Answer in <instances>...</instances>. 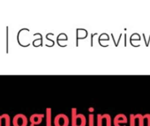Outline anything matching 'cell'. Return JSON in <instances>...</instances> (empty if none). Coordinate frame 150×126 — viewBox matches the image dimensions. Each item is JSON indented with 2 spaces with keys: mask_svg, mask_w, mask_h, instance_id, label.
<instances>
[{
  "mask_svg": "<svg viewBox=\"0 0 150 126\" xmlns=\"http://www.w3.org/2000/svg\"><path fill=\"white\" fill-rule=\"evenodd\" d=\"M88 118H89V125L88 126H94V115L89 114Z\"/></svg>",
  "mask_w": 150,
  "mask_h": 126,
  "instance_id": "cell-11",
  "label": "cell"
},
{
  "mask_svg": "<svg viewBox=\"0 0 150 126\" xmlns=\"http://www.w3.org/2000/svg\"><path fill=\"white\" fill-rule=\"evenodd\" d=\"M44 116H45L44 114H33L30 116L29 121H30L31 124L39 125L42 122V118H44Z\"/></svg>",
  "mask_w": 150,
  "mask_h": 126,
  "instance_id": "cell-3",
  "label": "cell"
},
{
  "mask_svg": "<svg viewBox=\"0 0 150 126\" xmlns=\"http://www.w3.org/2000/svg\"><path fill=\"white\" fill-rule=\"evenodd\" d=\"M28 117L23 114H17L13 118V126H28Z\"/></svg>",
  "mask_w": 150,
  "mask_h": 126,
  "instance_id": "cell-1",
  "label": "cell"
},
{
  "mask_svg": "<svg viewBox=\"0 0 150 126\" xmlns=\"http://www.w3.org/2000/svg\"><path fill=\"white\" fill-rule=\"evenodd\" d=\"M127 122V117L124 114H118L114 117V125H120V124H125Z\"/></svg>",
  "mask_w": 150,
  "mask_h": 126,
  "instance_id": "cell-4",
  "label": "cell"
},
{
  "mask_svg": "<svg viewBox=\"0 0 150 126\" xmlns=\"http://www.w3.org/2000/svg\"><path fill=\"white\" fill-rule=\"evenodd\" d=\"M87 119L83 114H78L75 118V126H86Z\"/></svg>",
  "mask_w": 150,
  "mask_h": 126,
  "instance_id": "cell-5",
  "label": "cell"
},
{
  "mask_svg": "<svg viewBox=\"0 0 150 126\" xmlns=\"http://www.w3.org/2000/svg\"><path fill=\"white\" fill-rule=\"evenodd\" d=\"M54 125L55 126H68L69 125V118L64 114H58L54 118Z\"/></svg>",
  "mask_w": 150,
  "mask_h": 126,
  "instance_id": "cell-2",
  "label": "cell"
},
{
  "mask_svg": "<svg viewBox=\"0 0 150 126\" xmlns=\"http://www.w3.org/2000/svg\"><path fill=\"white\" fill-rule=\"evenodd\" d=\"M135 116H136V118L139 119V126H144V121L146 119L145 115H142L141 114H137V115H135Z\"/></svg>",
  "mask_w": 150,
  "mask_h": 126,
  "instance_id": "cell-9",
  "label": "cell"
},
{
  "mask_svg": "<svg viewBox=\"0 0 150 126\" xmlns=\"http://www.w3.org/2000/svg\"><path fill=\"white\" fill-rule=\"evenodd\" d=\"M46 126H52L51 124V108H46Z\"/></svg>",
  "mask_w": 150,
  "mask_h": 126,
  "instance_id": "cell-6",
  "label": "cell"
},
{
  "mask_svg": "<svg viewBox=\"0 0 150 126\" xmlns=\"http://www.w3.org/2000/svg\"><path fill=\"white\" fill-rule=\"evenodd\" d=\"M146 120H147V126H150V114H146Z\"/></svg>",
  "mask_w": 150,
  "mask_h": 126,
  "instance_id": "cell-12",
  "label": "cell"
},
{
  "mask_svg": "<svg viewBox=\"0 0 150 126\" xmlns=\"http://www.w3.org/2000/svg\"><path fill=\"white\" fill-rule=\"evenodd\" d=\"M77 108H71V126H75V118L77 116Z\"/></svg>",
  "mask_w": 150,
  "mask_h": 126,
  "instance_id": "cell-7",
  "label": "cell"
},
{
  "mask_svg": "<svg viewBox=\"0 0 150 126\" xmlns=\"http://www.w3.org/2000/svg\"><path fill=\"white\" fill-rule=\"evenodd\" d=\"M136 116L133 114L130 115V126H135V121H136Z\"/></svg>",
  "mask_w": 150,
  "mask_h": 126,
  "instance_id": "cell-10",
  "label": "cell"
},
{
  "mask_svg": "<svg viewBox=\"0 0 150 126\" xmlns=\"http://www.w3.org/2000/svg\"><path fill=\"white\" fill-rule=\"evenodd\" d=\"M94 110H95L94 108H88V111L90 112V114H92V113L94 112Z\"/></svg>",
  "mask_w": 150,
  "mask_h": 126,
  "instance_id": "cell-14",
  "label": "cell"
},
{
  "mask_svg": "<svg viewBox=\"0 0 150 126\" xmlns=\"http://www.w3.org/2000/svg\"><path fill=\"white\" fill-rule=\"evenodd\" d=\"M30 126H40V125H34V124H31Z\"/></svg>",
  "mask_w": 150,
  "mask_h": 126,
  "instance_id": "cell-15",
  "label": "cell"
},
{
  "mask_svg": "<svg viewBox=\"0 0 150 126\" xmlns=\"http://www.w3.org/2000/svg\"><path fill=\"white\" fill-rule=\"evenodd\" d=\"M5 118V114H3V115H0V126H2V120Z\"/></svg>",
  "mask_w": 150,
  "mask_h": 126,
  "instance_id": "cell-13",
  "label": "cell"
},
{
  "mask_svg": "<svg viewBox=\"0 0 150 126\" xmlns=\"http://www.w3.org/2000/svg\"><path fill=\"white\" fill-rule=\"evenodd\" d=\"M106 117H107V114H104V115L98 114L97 115V126H103V119L106 120Z\"/></svg>",
  "mask_w": 150,
  "mask_h": 126,
  "instance_id": "cell-8",
  "label": "cell"
}]
</instances>
